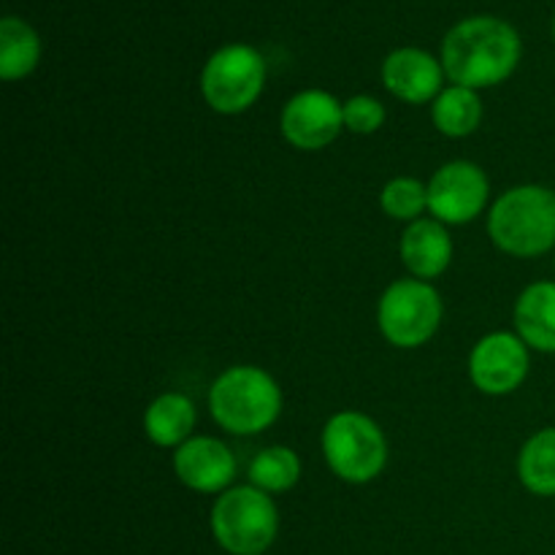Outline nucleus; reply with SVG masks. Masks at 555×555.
<instances>
[{"label":"nucleus","instance_id":"nucleus-23","mask_svg":"<svg viewBox=\"0 0 555 555\" xmlns=\"http://www.w3.org/2000/svg\"><path fill=\"white\" fill-rule=\"evenodd\" d=\"M553 266H555V258H553Z\"/></svg>","mask_w":555,"mask_h":555},{"label":"nucleus","instance_id":"nucleus-10","mask_svg":"<svg viewBox=\"0 0 555 555\" xmlns=\"http://www.w3.org/2000/svg\"><path fill=\"white\" fill-rule=\"evenodd\" d=\"M280 130L296 150H325L345 130V103L325 90L296 92L282 108Z\"/></svg>","mask_w":555,"mask_h":555},{"label":"nucleus","instance_id":"nucleus-22","mask_svg":"<svg viewBox=\"0 0 555 555\" xmlns=\"http://www.w3.org/2000/svg\"><path fill=\"white\" fill-rule=\"evenodd\" d=\"M553 41H555V20H553Z\"/></svg>","mask_w":555,"mask_h":555},{"label":"nucleus","instance_id":"nucleus-1","mask_svg":"<svg viewBox=\"0 0 555 555\" xmlns=\"http://www.w3.org/2000/svg\"><path fill=\"white\" fill-rule=\"evenodd\" d=\"M524 54L518 30L499 16H469L442 41V68L453 85L486 90L507 81Z\"/></svg>","mask_w":555,"mask_h":555},{"label":"nucleus","instance_id":"nucleus-16","mask_svg":"<svg viewBox=\"0 0 555 555\" xmlns=\"http://www.w3.org/2000/svg\"><path fill=\"white\" fill-rule=\"evenodd\" d=\"M41 60V38L20 16L0 20V76L5 81L25 79Z\"/></svg>","mask_w":555,"mask_h":555},{"label":"nucleus","instance_id":"nucleus-11","mask_svg":"<svg viewBox=\"0 0 555 555\" xmlns=\"http://www.w3.org/2000/svg\"><path fill=\"white\" fill-rule=\"evenodd\" d=\"M173 475L198 493H225L236 477V455L215 437H193L173 453Z\"/></svg>","mask_w":555,"mask_h":555},{"label":"nucleus","instance_id":"nucleus-12","mask_svg":"<svg viewBox=\"0 0 555 555\" xmlns=\"http://www.w3.org/2000/svg\"><path fill=\"white\" fill-rule=\"evenodd\" d=\"M444 68L442 60L428 54L426 49L404 47L396 49L383 63V85L390 95L399 101L421 106V103H434L439 92L444 90Z\"/></svg>","mask_w":555,"mask_h":555},{"label":"nucleus","instance_id":"nucleus-17","mask_svg":"<svg viewBox=\"0 0 555 555\" xmlns=\"http://www.w3.org/2000/svg\"><path fill=\"white\" fill-rule=\"evenodd\" d=\"M431 119L437 130L448 139H466L482 122V101L469 87H444L431 106Z\"/></svg>","mask_w":555,"mask_h":555},{"label":"nucleus","instance_id":"nucleus-8","mask_svg":"<svg viewBox=\"0 0 555 555\" xmlns=\"http://www.w3.org/2000/svg\"><path fill=\"white\" fill-rule=\"evenodd\" d=\"M491 182L477 163L450 160L428 182V211L444 225L477 220L488 204Z\"/></svg>","mask_w":555,"mask_h":555},{"label":"nucleus","instance_id":"nucleus-19","mask_svg":"<svg viewBox=\"0 0 555 555\" xmlns=\"http://www.w3.org/2000/svg\"><path fill=\"white\" fill-rule=\"evenodd\" d=\"M247 477L249 486L260 488V491L285 493L301 480V459H298L296 450L285 448V444H274V448H266L255 455Z\"/></svg>","mask_w":555,"mask_h":555},{"label":"nucleus","instance_id":"nucleus-5","mask_svg":"<svg viewBox=\"0 0 555 555\" xmlns=\"http://www.w3.org/2000/svg\"><path fill=\"white\" fill-rule=\"evenodd\" d=\"M323 455L339 480L366 486L388 466V439L369 415L356 410L336 412L323 428Z\"/></svg>","mask_w":555,"mask_h":555},{"label":"nucleus","instance_id":"nucleus-4","mask_svg":"<svg viewBox=\"0 0 555 555\" xmlns=\"http://www.w3.org/2000/svg\"><path fill=\"white\" fill-rule=\"evenodd\" d=\"M209 526L225 553L263 555L280 534V509L271 493L255 486H233L217 496Z\"/></svg>","mask_w":555,"mask_h":555},{"label":"nucleus","instance_id":"nucleus-20","mask_svg":"<svg viewBox=\"0 0 555 555\" xmlns=\"http://www.w3.org/2000/svg\"><path fill=\"white\" fill-rule=\"evenodd\" d=\"M379 206L388 217L404 222L421 220L428 211V184L412 177H396L379 193Z\"/></svg>","mask_w":555,"mask_h":555},{"label":"nucleus","instance_id":"nucleus-14","mask_svg":"<svg viewBox=\"0 0 555 555\" xmlns=\"http://www.w3.org/2000/svg\"><path fill=\"white\" fill-rule=\"evenodd\" d=\"M515 334L529 350L555 352V282L542 280L526 287L515 301Z\"/></svg>","mask_w":555,"mask_h":555},{"label":"nucleus","instance_id":"nucleus-6","mask_svg":"<svg viewBox=\"0 0 555 555\" xmlns=\"http://www.w3.org/2000/svg\"><path fill=\"white\" fill-rule=\"evenodd\" d=\"M442 296L431 282L399 280L377 304V325L385 341L399 350H415L434 339L442 323Z\"/></svg>","mask_w":555,"mask_h":555},{"label":"nucleus","instance_id":"nucleus-9","mask_svg":"<svg viewBox=\"0 0 555 555\" xmlns=\"http://www.w3.org/2000/svg\"><path fill=\"white\" fill-rule=\"evenodd\" d=\"M529 347L509 331L482 336L469 352V379L486 396L515 393L529 377Z\"/></svg>","mask_w":555,"mask_h":555},{"label":"nucleus","instance_id":"nucleus-13","mask_svg":"<svg viewBox=\"0 0 555 555\" xmlns=\"http://www.w3.org/2000/svg\"><path fill=\"white\" fill-rule=\"evenodd\" d=\"M401 260L415 280H437L453 263V238L444 222L421 217L401 233Z\"/></svg>","mask_w":555,"mask_h":555},{"label":"nucleus","instance_id":"nucleus-15","mask_svg":"<svg viewBox=\"0 0 555 555\" xmlns=\"http://www.w3.org/2000/svg\"><path fill=\"white\" fill-rule=\"evenodd\" d=\"M198 412L184 393H160L144 412V434L157 448H182L193 439Z\"/></svg>","mask_w":555,"mask_h":555},{"label":"nucleus","instance_id":"nucleus-3","mask_svg":"<svg viewBox=\"0 0 555 555\" xmlns=\"http://www.w3.org/2000/svg\"><path fill=\"white\" fill-rule=\"evenodd\" d=\"M209 412L222 431L255 437L282 415V390L260 366H231L211 383Z\"/></svg>","mask_w":555,"mask_h":555},{"label":"nucleus","instance_id":"nucleus-2","mask_svg":"<svg viewBox=\"0 0 555 555\" xmlns=\"http://www.w3.org/2000/svg\"><path fill=\"white\" fill-rule=\"evenodd\" d=\"M488 236L513 258H540L555 249V190L518 184L488 215Z\"/></svg>","mask_w":555,"mask_h":555},{"label":"nucleus","instance_id":"nucleus-18","mask_svg":"<svg viewBox=\"0 0 555 555\" xmlns=\"http://www.w3.org/2000/svg\"><path fill=\"white\" fill-rule=\"evenodd\" d=\"M518 477L534 496H555V428H542L526 439L518 455Z\"/></svg>","mask_w":555,"mask_h":555},{"label":"nucleus","instance_id":"nucleus-7","mask_svg":"<svg viewBox=\"0 0 555 555\" xmlns=\"http://www.w3.org/2000/svg\"><path fill=\"white\" fill-rule=\"evenodd\" d=\"M266 87V60L249 43H228L217 49L201 74V92L211 112L233 114L255 106Z\"/></svg>","mask_w":555,"mask_h":555},{"label":"nucleus","instance_id":"nucleus-21","mask_svg":"<svg viewBox=\"0 0 555 555\" xmlns=\"http://www.w3.org/2000/svg\"><path fill=\"white\" fill-rule=\"evenodd\" d=\"M385 117H388V112H385L383 103L372 95H352L350 101L345 103V128L350 130V133H377L385 125Z\"/></svg>","mask_w":555,"mask_h":555}]
</instances>
